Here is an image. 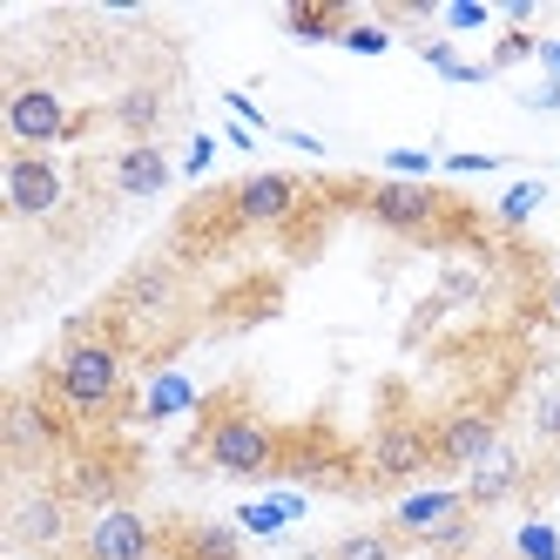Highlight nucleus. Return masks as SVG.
<instances>
[{
  "label": "nucleus",
  "mask_w": 560,
  "mask_h": 560,
  "mask_svg": "<svg viewBox=\"0 0 560 560\" xmlns=\"http://www.w3.org/2000/svg\"><path fill=\"white\" fill-rule=\"evenodd\" d=\"M203 459L217 466V472H230V479H257V472H270L277 466V453H284V439H277V425L257 412V406H244V398H217V406L203 412Z\"/></svg>",
  "instance_id": "nucleus-2"
},
{
  "label": "nucleus",
  "mask_w": 560,
  "mask_h": 560,
  "mask_svg": "<svg viewBox=\"0 0 560 560\" xmlns=\"http://www.w3.org/2000/svg\"><path fill=\"white\" fill-rule=\"evenodd\" d=\"M170 176H176V170H170V155L155 149V142H129V149L108 163V183L122 189V196H163Z\"/></svg>",
  "instance_id": "nucleus-11"
},
{
  "label": "nucleus",
  "mask_w": 560,
  "mask_h": 560,
  "mask_svg": "<svg viewBox=\"0 0 560 560\" xmlns=\"http://www.w3.org/2000/svg\"><path fill=\"white\" fill-rule=\"evenodd\" d=\"M345 48H358V55H385V48H392V34H385V27H351V34H345Z\"/></svg>",
  "instance_id": "nucleus-20"
},
{
  "label": "nucleus",
  "mask_w": 560,
  "mask_h": 560,
  "mask_svg": "<svg viewBox=\"0 0 560 560\" xmlns=\"http://www.w3.org/2000/svg\"><path fill=\"white\" fill-rule=\"evenodd\" d=\"M432 453L439 466H487L500 453V419L487 406H459L432 425Z\"/></svg>",
  "instance_id": "nucleus-9"
},
{
  "label": "nucleus",
  "mask_w": 560,
  "mask_h": 560,
  "mask_svg": "<svg viewBox=\"0 0 560 560\" xmlns=\"http://www.w3.org/2000/svg\"><path fill=\"white\" fill-rule=\"evenodd\" d=\"M82 560H163V534L136 506H102L82 534Z\"/></svg>",
  "instance_id": "nucleus-6"
},
{
  "label": "nucleus",
  "mask_w": 560,
  "mask_h": 560,
  "mask_svg": "<svg viewBox=\"0 0 560 560\" xmlns=\"http://www.w3.org/2000/svg\"><path fill=\"white\" fill-rule=\"evenodd\" d=\"M163 553H170V560H244L236 534L217 527V520H189V527H170V534H163Z\"/></svg>",
  "instance_id": "nucleus-13"
},
{
  "label": "nucleus",
  "mask_w": 560,
  "mask_h": 560,
  "mask_svg": "<svg viewBox=\"0 0 560 560\" xmlns=\"http://www.w3.org/2000/svg\"><path fill=\"white\" fill-rule=\"evenodd\" d=\"M520 540H527V560H553V534L547 527H527Z\"/></svg>",
  "instance_id": "nucleus-24"
},
{
  "label": "nucleus",
  "mask_w": 560,
  "mask_h": 560,
  "mask_svg": "<svg viewBox=\"0 0 560 560\" xmlns=\"http://www.w3.org/2000/svg\"><path fill=\"white\" fill-rule=\"evenodd\" d=\"M365 217L378 223V230H398V236H425L439 217H446V196H439L432 183H378V189H365Z\"/></svg>",
  "instance_id": "nucleus-8"
},
{
  "label": "nucleus",
  "mask_w": 560,
  "mask_h": 560,
  "mask_svg": "<svg viewBox=\"0 0 560 560\" xmlns=\"http://www.w3.org/2000/svg\"><path fill=\"white\" fill-rule=\"evenodd\" d=\"M108 122L122 129L129 142H149L155 129H163V89H155V82L122 89V95H115V108H108Z\"/></svg>",
  "instance_id": "nucleus-15"
},
{
  "label": "nucleus",
  "mask_w": 560,
  "mask_h": 560,
  "mask_svg": "<svg viewBox=\"0 0 560 560\" xmlns=\"http://www.w3.org/2000/svg\"><path fill=\"white\" fill-rule=\"evenodd\" d=\"M122 385H129V358L115 338L102 331H74L55 358V398H61V412L74 419H102L122 406Z\"/></svg>",
  "instance_id": "nucleus-1"
},
{
  "label": "nucleus",
  "mask_w": 560,
  "mask_h": 560,
  "mask_svg": "<svg viewBox=\"0 0 560 560\" xmlns=\"http://www.w3.org/2000/svg\"><path fill=\"white\" fill-rule=\"evenodd\" d=\"M392 553H398L392 534H351V540L331 547V560H392Z\"/></svg>",
  "instance_id": "nucleus-18"
},
{
  "label": "nucleus",
  "mask_w": 560,
  "mask_h": 560,
  "mask_svg": "<svg viewBox=\"0 0 560 560\" xmlns=\"http://www.w3.org/2000/svg\"><path fill=\"white\" fill-rule=\"evenodd\" d=\"M459 513H466V493H419V500H406V506L392 513V527H398V534L432 540V534H446Z\"/></svg>",
  "instance_id": "nucleus-14"
},
{
  "label": "nucleus",
  "mask_w": 560,
  "mask_h": 560,
  "mask_svg": "<svg viewBox=\"0 0 560 560\" xmlns=\"http://www.w3.org/2000/svg\"><path fill=\"white\" fill-rule=\"evenodd\" d=\"M534 432L547 439V446H560V385L540 398V412H534Z\"/></svg>",
  "instance_id": "nucleus-19"
},
{
  "label": "nucleus",
  "mask_w": 560,
  "mask_h": 560,
  "mask_svg": "<svg viewBox=\"0 0 560 560\" xmlns=\"http://www.w3.org/2000/svg\"><path fill=\"white\" fill-rule=\"evenodd\" d=\"M284 27L298 34V42H345V34H351V8H345V0H331V8H291Z\"/></svg>",
  "instance_id": "nucleus-16"
},
{
  "label": "nucleus",
  "mask_w": 560,
  "mask_h": 560,
  "mask_svg": "<svg viewBox=\"0 0 560 560\" xmlns=\"http://www.w3.org/2000/svg\"><path fill=\"white\" fill-rule=\"evenodd\" d=\"M61 196H68V176H61L55 155H42V149H14L8 155V210L14 217L42 223V217L61 210Z\"/></svg>",
  "instance_id": "nucleus-7"
},
{
  "label": "nucleus",
  "mask_w": 560,
  "mask_h": 560,
  "mask_svg": "<svg viewBox=\"0 0 560 560\" xmlns=\"http://www.w3.org/2000/svg\"><path fill=\"white\" fill-rule=\"evenodd\" d=\"M14 540L34 547V553H55L68 540V500L61 493H34L14 506Z\"/></svg>",
  "instance_id": "nucleus-12"
},
{
  "label": "nucleus",
  "mask_w": 560,
  "mask_h": 560,
  "mask_svg": "<svg viewBox=\"0 0 560 560\" xmlns=\"http://www.w3.org/2000/svg\"><path fill=\"white\" fill-rule=\"evenodd\" d=\"M425 466H439V453H432V425H419V419H385L378 432H372V446H365V472L378 479V487H398V479H419Z\"/></svg>",
  "instance_id": "nucleus-3"
},
{
  "label": "nucleus",
  "mask_w": 560,
  "mask_h": 560,
  "mask_svg": "<svg viewBox=\"0 0 560 560\" xmlns=\"http://www.w3.org/2000/svg\"><path fill=\"white\" fill-rule=\"evenodd\" d=\"M317 560H331V553H317Z\"/></svg>",
  "instance_id": "nucleus-26"
},
{
  "label": "nucleus",
  "mask_w": 560,
  "mask_h": 560,
  "mask_svg": "<svg viewBox=\"0 0 560 560\" xmlns=\"http://www.w3.org/2000/svg\"><path fill=\"white\" fill-rule=\"evenodd\" d=\"M8 446H14V466H27V459H42V453H55L61 446V419L42 406V398H14V412H8Z\"/></svg>",
  "instance_id": "nucleus-10"
},
{
  "label": "nucleus",
  "mask_w": 560,
  "mask_h": 560,
  "mask_svg": "<svg viewBox=\"0 0 560 560\" xmlns=\"http://www.w3.org/2000/svg\"><path fill=\"white\" fill-rule=\"evenodd\" d=\"M163 560H170V553H163Z\"/></svg>",
  "instance_id": "nucleus-28"
},
{
  "label": "nucleus",
  "mask_w": 560,
  "mask_h": 560,
  "mask_svg": "<svg viewBox=\"0 0 560 560\" xmlns=\"http://www.w3.org/2000/svg\"><path fill=\"white\" fill-rule=\"evenodd\" d=\"M527 55H540V48L527 42V34H506V42L493 48V68H513V61H527Z\"/></svg>",
  "instance_id": "nucleus-22"
},
{
  "label": "nucleus",
  "mask_w": 560,
  "mask_h": 560,
  "mask_svg": "<svg viewBox=\"0 0 560 560\" xmlns=\"http://www.w3.org/2000/svg\"><path fill=\"white\" fill-rule=\"evenodd\" d=\"M385 163H392V170H406V183H412L419 170H432V155H419V149H392Z\"/></svg>",
  "instance_id": "nucleus-23"
},
{
  "label": "nucleus",
  "mask_w": 560,
  "mask_h": 560,
  "mask_svg": "<svg viewBox=\"0 0 560 560\" xmlns=\"http://www.w3.org/2000/svg\"><path fill=\"white\" fill-rule=\"evenodd\" d=\"M223 217H230V230H284L298 217V176H284V170L244 176L223 196Z\"/></svg>",
  "instance_id": "nucleus-4"
},
{
  "label": "nucleus",
  "mask_w": 560,
  "mask_h": 560,
  "mask_svg": "<svg viewBox=\"0 0 560 560\" xmlns=\"http://www.w3.org/2000/svg\"><path fill=\"white\" fill-rule=\"evenodd\" d=\"M82 122L68 115V102L55 95V89H42V82H21L14 95H8V142L14 149H55L61 136H74Z\"/></svg>",
  "instance_id": "nucleus-5"
},
{
  "label": "nucleus",
  "mask_w": 560,
  "mask_h": 560,
  "mask_svg": "<svg viewBox=\"0 0 560 560\" xmlns=\"http://www.w3.org/2000/svg\"><path fill=\"white\" fill-rule=\"evenodd\" d=\"M439 560H446V553H439Z\"/></svg>",
  "instance_id": "nucleus-27"
},
{
  "label": "nucleus",
  "mask_w": 560,
  "mask_h": 560,
  "mask_svg": "<svg viewBox=\"0 0 560 560\" xmlns=\"http://www.w3.org/2000/svg\"><path fill=\"white\" fill-rule=\"evenodd\" d=\"M540 196H547V189H540V183H520V189H513V196H506V210H500V217H506V223H520V217H527V210H534V203H540Z\"/></svg>",
  "instance_id": "nucleus-21"
},
{
  "label": "nucleus",
  "mask_w": 560,
  "mask_h": 560,
  "mask_svg": "<svg viewBox=\"0 0 560 560\" xmlns=\"http://www.w3.org/2000/svg\"><path fill=\"white\" fill-rule=\"evenodd\" d=\"M540 61H547L553 74H560V42H540Z\"/></svg>",
  "instance_id": "nucleus-25"
},
{
  "label": "nucleus",
  "mask_w": 560,
  "mask_h": 560,
  "mask_svg": "<svg viewBox=\"0 0 560 560\" xmlns=\"http://www.w3.org/2000/svg\"><path fill=\"white\" fill-rule=\"evenodd\" d=\"M513 479H520V466H513L506 453H493L487 466H472V493H466V506H493V500H506Z\"/></svg>",
  "instance_id": "nucleus-17"
}]
</instances>
